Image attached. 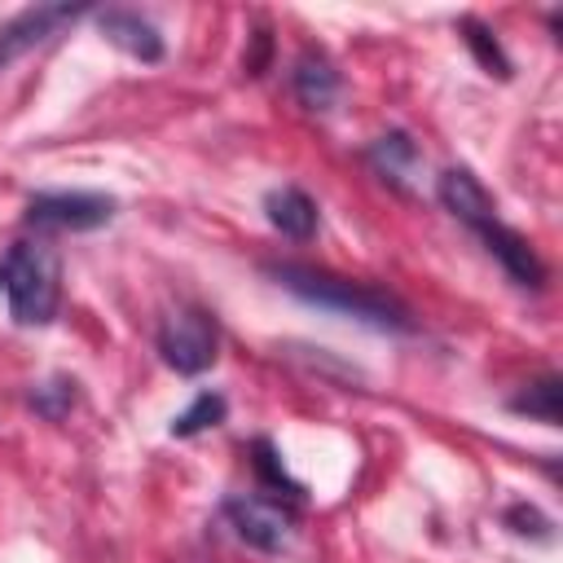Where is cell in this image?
I'll return each mask as SVG.
<instances>
[{
    "mask_svg": "<svg viewBox=\"0 0 563 563\" xmlns=\"http://www.w3.org/2000/svg\"><path fill=\"white\" fill-rule=\"evenodd\" d=\"M264 273H268L282 290H290L295 299L317 303V308L339 312V317H352V321H361V325H369V330H413V325H418L413 312H409L396 295H387V290H378V286H369V282L339 277V273H330V268H312V264H299V260L264 264Z\"/></svg>",
    "mask_w": 563,
    "mask_h": 563,
    "instance_id": "6da1fadb",
    "label": "cell"
},
{
    "mask_svg": "<svg viewBox=\"0 0 563 563\" xmlns=\"http://www.w3.org/2000/svg\"><path fill=\"white\" fill-rule=\"evenodd\" d=\"M0 295L13 325H48L62 308V255L44 238H22L0 255Z\"/></svg>",
    "mask_w": 563,
    "mask_h": 563,
    "instance_id": "7a4b0ae2",
    "label": "cell"
},
{
    "mask_svg": "<svg viewBox=\"0 0 563 563\" xmlns=\"http://www.w3.org/2000/svg\"><path fill=\"white\" fill-rule=\"evenodd\" d=\"M216 347H220V330L216 317L198 303H176L163 321H158V356L176 369V374H202L216 365Z\"/></svg>",
    "mask_w": 563,
    "mask_h": 563,
    "instance_id": "3957f363",
    "label": "cell"
},
{
    "mask_svg": "<svg viewBox=\"0 0 563 563\" xmlns=\"http://www.w3.org/2000/svg\"><path fill=\"white\" fill-rule=\"evenodd\" d=\"M114 198L92 189H48L26 198V224L40 233H88L110 224Z\"/></svg>",
    "mask_w": 563,
    "mask_h": 563,
    "instance_id": "277c9868",
    "label": "cell"
},
{
    "mask_svg": "<svg viewBox=\"0 0 563 563\" xmlns=\"http://www.w3.org/2000/svg\"><path fill=\"white\" fill-rule=\"evenodd\" d=\"M88 13V4H31L18 9L13 18L0 22V70H9L13 62H22L26 53H35L40 44H48L53 35H62L66 26H75Z\"/></svg>",
    "mask_w": 563,
    "mask_h": 563,
    "instance_id": "5b68a950",
    "label": "cell"
},
{
    "mask_svg": "<svg viewBox=\"0 0 563 563\" xmlns=\"http://www.w3.org/2000/svg\"><path fill=\"white\" fill-rule=\"evenodd\" d=\"M224 519H229V528H233L246 545L268 550V554L286 550V541H290V532H295V510H290L282 497H260V493H238V497H229V501H224Z\"/></svg>",
    "mask_w": 563,
    "mask_h": 563,
    "instance_id": "8992f818",
    "label": "cell"
},
{
    "mask_svg": "<svg viewBox=\"0 0 563 563\" xmlns=\"http://www.w3.org/2000/svg\"><path fill=\"white\" fill-rule=\"evenodd\" d=\"M466 229H471V233L484 242V251L510 273V282H519V286H528V290H541V286H545V264H541V255H537L532 242H528L519 229H510L497 211L475 216Z\"/></svg>",
    "mask_w": 563,
    "mask_h": 563,
    "instance_id": "52a82bcc",
    "label": "cell"
},
{
    "mask_svg": "<svg viewBox=\"0 0 563 563\" xmlns=\"http://www.w3.org/2000/svg\"><path fill=\"white\" fill-rule=\"evenodd\" d=\"M97 26H101V35L114 44V48H123L128 57H136V62H163V35H158V26L150 22V18H141L136 9H97Z\"/></svg>",
    "mask_w": 563,
    "mask_h": 563,
    "instance_id": "ba28073f",
    "label": "cell"
},
{
    "mask_svg": "<svg viewBox=\"0 0 563 563\" xmlns=\"http://www.w3.org/2000/svg\"><path fill=\"white\" fill-rule=\"evenodd\" d=\"M290 88H295V97H299L303 110H330V106L339 101V92H343V79H339V70L330 66L325 53L303 48V53L295 57Z\"/></svg>",
    "mask_w": 563,
    "mask_h": 563,
    "instance_id": "9c48e42d",
    "label": "cell"
},
{
    "mask_svg": "<svg viewBox=\"0 0 563 563\" xmlns=\"http://www.w3.org/2000/svg\"><path fill=\"white\" fill-rule=\"evenodd\" d=\"M264 216L268 224L290 238V242H308L317 233V202L299 189V185H282V189H268L264 194Z\"/></svg>",
    "mask_w": 563,
    "mask_h": 563,
    "instance_id": "30bf717a",
    "label": "cell"
},
{
    "mask_svg": "<svg viewBox=\"0 0 563 563\" xmlns=\"http://www.w3.org/2000/svg\"><path fill=\"white\" fill-rule=\"evenodd\" d=\"M435 194H440L444 211H453L462 224H471V220L484 216V211H497V198H493V194L484 189V180H479L475 172H466V167H449V172H440Z\"/></svg>",
    "mask_w": 563,
    "mask_h": 563,
    "instance_id": "8fae6325",
    "label": "cell"
},
{
    "mask_svg": "<svg viewBox=\"0 0 563 563\" xmlns=\"http://www.w3.org/2000/svg\"><path fill=\"white\" fill-rule=\"evenodd\" d=\"M559 374H541V378H532V383H523L515 396H510V409L515 413H528V418H537V422H545V427H554L559 422Z\"/></svg>",
    "mask_w": 563,
    "mask_h": 563,
    "instance_id": "7c38bea8",
    "label": "cell"
},
{
    "mask_svg": "<svg viewBox=\"0 0 563 563\" xmlns=\"http://www.w3.org/2000/svg\"><path fill=\"white\" fill-rule=\"evenodd\" d=\"M457 31H462L466 48L475 53V62H479L488 75H497V79H510V57L501 53L497 35H493V31H488L479 18H462V22H457Z\"/></svg>",
    "mask_w": 563,
    "mask_h": 563,
    "instance_id": "4fadbf2b",
    "label": "cell"
},
{
    "mask_svg": "<svg viewBox=\"0 0 563 563\" xmlns=\"http://www.w3.org/2000/svg\"><path fill=\"white\" fill-rule=\"evenodd\" d=\"M224 413H229V405H224L220 391H198V396L172 418V435H198V431H207V427H220Z\"/></svg>",
    "mask_w": 563,
    "mask_h": 563,
    "instance_id": "5bb4252c",
    "label": "cell"
},
{
    "mask_svg": "<svg viewBox=\"0 0 563 563\" xmlns=\"http://www.w3.org/2000/svg\"><path fill=\"white\" fill-rule=\"evenodd\" d=\"M369 158L378 163V172H383V176L400 180V176H405V167H413V163H418V150H413V141H409L405 132H387V136H378V141H374Z\"/></svg>",
    "mask_w": 563,
    "mask_h": 563,
    "instance_id": "9a60e30c",
    "label": "cell"
},
{
    "mask_svg": "<svg viewBox=\"0 0 563 563\" xmlns=\"http://www.w3.org/2000/svg\"><path fill=\"white\" fill-rule=\"evenodd\" d=\"M251 453H255V471H260V479L268 484V493H273V497H299V493H303V488L286 475L282 453H277L268 440H255V444H251Z\"/></svg>",
    "mask_w": 563,
    "mask_h": 563,
    "instance_id": "2e32d148",
    "label": "cell"
},
{
    "mask_svg": "<svg viewBox=\"0 0 563 563\" xmlns=\"http://www.w3.org/2000/svg\"><path fill=\"white\" fill-rule=\"evenodd\" d=\"M31 405L44 413V418H62L70 405H75V383L70 378H48V383H40V387H31Z\"/></svg>",
    "mask_w": 563,
    "mask_h": 563,
    "instance_id": "e0dca14e",
    "label": "cell"
},
{
    "mask_svg": "<svg viewBox=\"0 0 563 563\" xmlns=\"http://www.w3.org/2000/svg\"><path fill=\"white\" fill-rule=\"evenodd\" d=\"M268 48H273V40H268V31H255V48L242 57V66H246V75H264V66H268Z\"/></svg>",
    "mask_w": 563,
    "mask_h": 563,
    "instance_id": "ac0fdd59",
    "label": "cell"
}]
</instances>
